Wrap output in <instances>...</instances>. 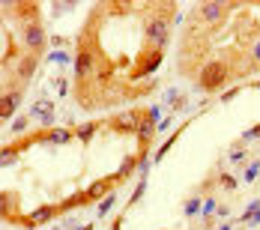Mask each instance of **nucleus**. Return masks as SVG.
<instances>
[{"label":"nucleus","instance_id":"23","mask_svg":"<svg viewBox=\"0 0 260 230\" xmlns=\"http://www.w3.org/2000/svg\"><path fill=\"white\" fill-rule=\"evenodd\" d=\"M144 192H147V179L141 176V179H138V189H135V195L129 197V206H135V203H138V200L144 197Z\"/></svg>","mask_w":260,"mask_h":230},{"label":"nucleus","instance_id":"32","mask_svg":"<svg viewBox=\"0 0 260 230\" xmlns=\"http://www.w3.org/2000/svg\"><path fill=\"white\" fill-rule=\"evenodd\" d=\"M254 227H260V212L251 218V221H248V230H254Z\"/></svg>","mask_w":260,"mask_h":230},{"label":"nucleus","instance_id":"9","mask_svg":"<svg viewBox=\"0 0 260 230\" xmlns=\"http://www.w3.org/2000/svg\"><path fill=\"white\" fill-rule=\"evenodd\" d=\"M111 129H123V131H138V114H132V111H123V114H117L111 123H108Z\"/></svg>","mask_w":260,"mask_h":230},{"label":"nucleus","instance_id":"4","mask_svg":"<svg viewBox=\"0 0 260 230\" xmlns=\"http://www.w3.org/2000/svg\"><path fill=\"white\" fill-rule=\"evenodd\" d=\"M228 3H197L195 12L200 15V21H206V24H222L225 18H228Z\"/></svg>","mask_w":260,"mask_h":230},{"label":"nucleus","instance_id":"18","mask_svg":"<svg viewBox=\"0 0 260 230\" xmlns=\"http://www.w3.org/2000/svg\"><path fill=\"white\" fill-rule=\"evenodd\" d=\"M114 203H117V197L114 195H108L105 197V200H99V218H105V215H111V209H114Z\"/></svg>","mask_w":260,"mask_h":230},{"label":"nucleus","instance_id":"27","mask_svg":"<svg viewBox=\"0 0 260 230\" xmlns=\"http://www.w3.org/2000/svg\"><path fill=\"white\" fill-rule=\"evenodd\" d=\"M219 186L228 189V192H233V189H236V179H233L230 173H222V176H219Z\"/></svg>","mask_w":260,"mask_h":230},{"label":"nucleus","instance_id":"1","mask_svg":"<svg viewBox=\"0 0 260 230\" xmlns=\"http://www.w3.org/2000/svg\"><path fill=\"white\" fill-rule=\"evenodd\" d=\"M144 36H147V48H156V51H164L167 45V36H170V18L162 15V12H153L144 24Z\"/></svg>","mask_w":260,"mask_h":230},{"label":"nucleus","instance_id":"3","mask_svg":"<svg viewBox=\"0 0 260 230\" xmlns=\"http://www.w3.org/2000/svg\"><path fill=\"white\" fill-rule=\"evenodd\" d=\"M96 63H99L96 45H90V42H78V54H75V75H78V81H90V75H93Z\"/></svg>","mask_w":260,"mask_h":230},{"label":"nucleus","instance_id":"13","mask_svg":"<svg viewBox=\"0 0 260 230\" xmlns=\"http://www.w3.org/2000/svg\"><path fill=\"white\" fill-rule=\"evenodd\" d=\"M54 212H57V206H39L36 212H30L27 224H42V221H48V218H51Z\"/></svg>","mask_w":260,"mask_h":230},{"label":"nucleus","instance_id":"2","mask_svg":"<svg viewBox=\"0 0 260 230\" xmlns=\"http://www.w3.org/2000/svg\"><path fill=\"white\" fill-rule=\"evenodd\" d=\"M228 78H230V69L222 60H209V63L200 69V75H197V81H200L203 90H219V87H225Z\"/></svg>","mask_w":260,"mask_h":230},{"label":"nucleus","instance_id":"35","mask_svg":"<svg viewBox=\"0 0 260 230\" xmlns=\"http://www.w3.org/2000/svg\"><path fill=\"white\" fill-rule=\"evenodd\" d=\"M251 87H257V90H260V81H257V84H251Z\"/></svg>","mask_w":260,"mask_h":230},{"label":"nucleus","instance_id":"7","mask_svg":"<svg viewBox=\"0 0 260 230\" xmlns=\"http://www.w3.org/2000/svg\"><path fill=\"white\" fill-rule=\"evenodd\" d=\"M162 63V51H156V48H147L144 51V63L138 66V72H135V78H144V75H153L156 69Z\"/></svg>","mask_w":260,"mask_h":230},{"label":"nucleus","instance_id":"5","mask_svg":"<svg viewBox=\"0 0 260 230\" xmlns=\"http://www.w3.org/2000/svg\"><path fill=\"white\" fill-rule=\"evenodd\" d=\"M21 39H24V45L30 48L33 54H39L42 45H45V30H42V24H39V21H27L24 30H21Z\"/></svg>","mask_w":260,"mask_h":230},{"label":"nucleus","instance_id":"28","mask_svg":"<svg viewBox=\"0 0 260 230\" xmlns=\"http://www.w3.org/2000/svg\"><path fill=\"white\" fill-rule=\"evenodd\" d=\"M48 60H51V63H57V66H63V63H69V60H72V57H69V54H66V51H54V54H51V57H48Z\"/></svg>","mask_w":260,"mask_h":230},{"label":"nucleus","instance_id":"34","mask_svg":"<svg viewBox=\"0 0 260 230\" xmlns=\"http://www.w3.org/2000/svg\"><path fill=\"white\" fill-rule=\"evenodd\" d=\"M114 230H120V221H117V224H114Z\"/></svg>","mask_w":260,"mask_h":230},{"label":"nucleus","instance_id":"21","mask_svg":"<svg viewBox=\"0 0 260 230\" xmlns=\"http://www.w3.org/2000/svg\"><path fill=\"white\" fill-rule=\"evenodd\" d=\"M135 164H138V159H135V156H129L126 162L120 164V170H117V179H123V176H129L132 170H135Z\"/></svg>","mask_w":260,"mask_h":230},{"label":"nucleus","instance_id":"14","mask_svg":"<svg viewBox=\"0 0 260 230\" xmlns=\"http://www.w3.org/2000/svg\"><path fill=\"white\" fill-rule=\"evenodd\" d=\"M248 72H254V69H260V36H254L251 39V45H248Z\"/></svg>","mask_w":260,"mask_h":230},{"label":"nucleus","instance_id":"24","mask_svg":"<svg viewBox=\"0 0 260 230\" xmlns=\"http://www.w3.org/2000/svg\"><path fill=\"white\" fill-rule=\"evenodd\" d=\"M15 159H18V150H15V147H6L0 162H3V167H9V164H15Z\"/></svg>","mask_w":260,"mask_h":230},{"label":"nucleus","instance_id":"11","mask_svg":"<svg viewBox=\"0 0 260 230\" xmlns=\"http://www.w3.org/2000/svg\"><path fill=\"white\" fill-rule=\"evenodd\" d=\"M18 102H21V93H18V90H15V93H6V96H3V102H0V108H3L0 114H3V120H9V117H12V114L18 111Z\"/></svg>","mask_w":260,"mask_h":230},{"label":"nucleus","instance_id":"19","mask_svg":"<svg viewBox=\"0 0 260 230\" xmlns=\"http://www.w3.org/2000/svg\"><path fill=\"white\" fill-rule=\"evenodd\" d=\"M96 129H99V123H84V126H78V129H75V137H81V141H90Z\"/></svg>","mask_w":260,"mask_h":230},{"label":"nucleus","instance_id":"16","mask_svg":"<svg viewBox=\"0 0 260 230\" xmlns=\"http://www.w3.org/2000/svg\"><path fill=\"white\" fill-rule=\"evenodd\" d=\"M219 206H222V203H219L215 197H203V209H200V218H203V221H209V218L219 212Z\"/></svg>","mask_w":260,"mask_h":230},{"label":"nucleus","instance_id":"29","mask_svg":"<svg viewBox=\"0 0 260 230\" xmlns=\"http://www.w3.org/2000/svg\"><path fill=\"white\" fill-rule=\"evenodd\" d=\"M144 117H147V120H150V123H156V120H159V117H162V111H159V108H150V111H147V114H144Z\"/></svg>","mask_w":260,"mask_h":230},{"label":"nucleus","instance_id":"12","mask_svg":"<svg viewBox=\"0 0 260 230\" xmlns=\"http://www.w3.org/2000/svg\"><path fill=\"white\" fill-rule=\"evenodd\" d=\"M200 209H203V197H200V192H197V195H192L189 200H186L183 212H186V218H195V215H200Z\"/></svg>","mask_w":260,"mask_h":230},{"label":"nucleus","instance_id":"15","mask_svg":"<svg viewBox=\"0 0 260 230\" xmlns=\"http://www.w3.org/2000/svg\"><path fill=\"white\" fill-rule=\"evenodd\" d=\"M33 72H36V57H21V60H18V78L27 81Z\"/></svg>","mask_w":260,"mask_h":230},{"label":"nucleus","instance_id":"26","mask_svg":"<svg viewBox=\"0 0 260 230\" xmlns=\"http://www.w3.org/2000/svg\"><path fill=\"white\" fill-rule=\"evenodd\" d=\"M27 123H30V117H18V120L9 126V131H12V134H21V131L27 129Z\"/></svg>","mask_w":260,"mask_h":230},{"label":"nucleus","instance_id":"20","mask_svg":"<svg viewBox=\"0 0 260 230\" xmlns=\"http://www.w3.org/2000/svg\"><path fill=\"white\" fill-rule=\"evenodd\" d=\"M245 156H248V153H245V147H242V144L230 147V162H233V164H242V162H245Z\"/></svg>","mask_w":260,"mask_h":230},{"label":"nucleus","instance_id":"36","mask_svg":"<svg viewBox=\"0 0 260 230\" xmlns=\"http://www.w3.org/2000/svg\"><path fill=\"white\" fill-rule=\"evenodd\" d=\"M81 230H93V227H90V224H87V227H81Z\"/></svg>","mask_w":260,"mask_h":230},{"label":"nucleus","instance_id":"8","mask_svg":"<svg viewBox=\"0 0 260 230\" xmlns=\"http://www.w3.org/2000/svg\"><path fill=\"white\" fill-rule=\"evenodd\" d=\"M114 182H120V179H117V176H111V179H96V182L87 189V200H105V197L111 195Z\"/></svg>","mask_w":260,"mask_h":230},{"label":"nucleus","instance_id":"33","mask_svg":"<svg viewBox=\"0 0 260 230\" xmlns=\"http://www.w3.org/2000/svg\"><path fill=\"white\" fill-rule=\"evenodd\" d=\"M219 230H233V224H228V221H225V224H222Z\"/></svg>","mask_w":260,"mask_h":230},{"label":"nucleus","instance_id":"22","mask_svg":"<svg viewBox=\"0 0 260 230\" xmlns=\"http://www.w3.org/2000/svg\"><path fill=\"white\" fill-rule=\"evenodd\" d=\"M257 176H260V162H251L248 167H245V182H257Z\"/></svg>","mask_w":260,"mask_h":230},{"label":"nucleus","instance_id":"31","mask_svg":"<svg viewBox=\"0 0 260 230\" xmlns=\"http://www.w3.org/2000/svg\"><path fill=\"white\" fill-rule=\"evenodd\" d=\"M215 215H219V218H228V215H230V206H228V203H222V206H219V212H215Z\"/></svg>","mask_w":260,"mask_h":230},{"label":"nucleus","instance_id":"6","mask_svg":"<svg viewBox=\"0 0 260 230\" xmlns=\"http://www.w3.org/2000/svg\"><path fill=\"white\" fill-rule=\"evenodd\" d=\"M27 117L36 120V123H42V126H51V123H54V105H51L48 99H39V102L30 108Z\"/></svg>","mask_w":260,"mask_h":230},{"label":"nucleus","instance_id":"17","mask_svg":"<svg viewBox=\"0 0 260 230\" xmlns=\"http://www.w3.org/2000/svg\"><path fill=\"white\" fill-rule=\"evenodd\" d=\"M72 137H75V131L57 129V131H51V134H48V144H69Z\"/></svg>","mask_w":260,"mask_h":230},{"label":"nucleus","instance_id":"25","mask_svg":"<svg viewBox=\"0 0 260 230\" xmlns=\"http://www.w3.org/2000/svg\"><path fill=\"white\" fill-rule=\"evenodd\" d=\"M260 212V200H251V203H248V209H245V212H242V221H245V224H248V221H251V218H254V215H257Z\"/></svg>","mask_w":260,"mask_h":230},{"label":"nucleus","instance_id":"30","mask_svg":"<svg viewBox=\"0 0 260 230\" xmlns=\"http://www.w3.org/2000/svg\"><path fill=\"white\" fill-rule=\"evenodd\" d=\"M236 96H239V87H233V90H228V93H222V102H233Z\"/></svg>","mask_w":260,"mask_h":230},{"label":"nucleus","instance_id":"10","mask_svg":"<svg viewBox=\"0 0 260 230\" xmlns=\"http://www.w3.org/2000/svg\"><path fill=\"white\" fill-rule=\"evenodd\" d=\"M153 137H156V123H150L147 117L141 120V126H138V141H141V147L147 150L150 144H153Z\"/></svg>","mask_w":260,"mask_h":230}]
</instances>
